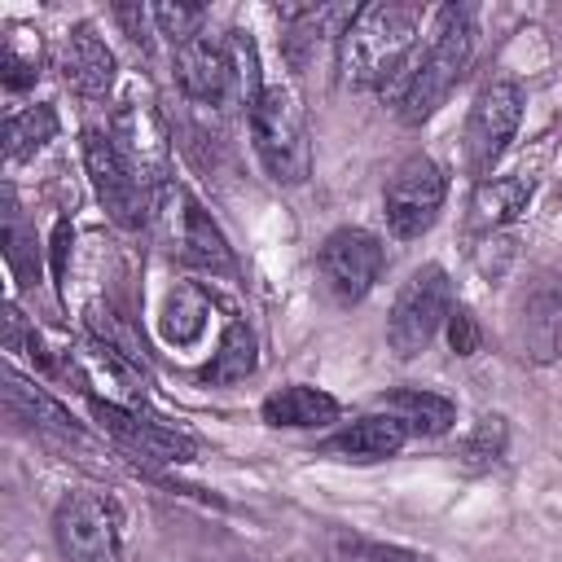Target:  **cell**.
Wrapping results in <instances>:
<instances>
[{
	"label": "cell",
	"mask_w": 562,
	"mask_h": 562,
	"mask_svg": "<svg viewBox=\"0 0 562 562\" xmlns=\"http://www.w3.org/2000/svg\"><path fill=\"white\" fill-rule=\"evenodd\" d=\"M470 53H474V22H470V9L443 4V9L435 13V31H430L426 53L413 57L408 79H404V88H400V119H404V123H426V119L448 101V92L457 88V79L465 75Z\"/></svg>",
	"instance_id": "2"
},
{
	"label": "cell",
	"mask_w": 562,
	"mask_h": 562,
	"mask_svg": "<svg viewBox=\"0 0 562 562\" xmlns=\"http://www.w3.org/2000/svg\"><path fill=\"white\" fill-rule=\"evenodd\" d=\"M422 31V9L404 0H382L356 9V18L338 35V70L351 88H386L391 79H408L413 44Z\"/></svg>",
	"instance_id": "1"
},
{
	"label": "cell",
	"mask_w": 562,
	"mask_h": 562,
	"mask_svg": "<svg viewBox=\"0 0 562 562\" xmlns=\"http://www.w3.org/2000/svg\"><path fill=\"white\" fill-rule=\"evenodd\" d=\"M263 422L268 426H285V430H312V426H329L338 422V400L321 386H307V382H290L281 391H272L263 400Z\"/></svg>",
	"instance_id": "14"
},
{
	"label": "cell",
	"mask_w": 562,
	"mask_h": 562,
	"mask_svg": "<svg viewBox=\"0 0 562 562\" xmlns=\"http://www.w3.org/2000/svg\"><path fill=\"white\" fill-rule=\"evenodd\" d=\"M53 136H57V114H53V105L13 110V114L4 119V158H9V162H22V158H31L35 149H44Z\"/></svg>",
	"instance_id": "22"
},
{
	"label": "cell",
	"mask_w": 562,
	"mask_h": 562,
	"mask_svg": "<svg viewBox=\"0 0 562 562\" xmlns=\"http://www.w3.org/2000/svg\"><path fill=\"white\" fill-rule=\"evenodd\" d=\"M351 562H417V558L386 544H351Z\"/></svg>",
	"instance_id": "30"
},
{
	"label": "cell",
	"mask_w": 562,
	"mask_h": 562,
	"mask_svg": "<svg viewBox=\"0 0 562 562\" xmlns=\"http://www.w3.org/2000/svg\"><path fill=\"white\" fill-rule=\"evenodd\" d=\"M149 13H154L158 35L171 40V48H180L193 35H202V22H206V9L202 4H154Z\"/></svg>",
	"instance_id": "24"
},
{
	"label": "cell",
	"mask_w": 562,
	"mask_h": 562,
	"mask_svg": "<svg viewBox=\"0 0 562 562\" xmlns=\"http://www.w3.org/2000/svg\"><path fill=\"white\" fill-rule=\"evenodd\" d=\"M518 123H522V88L514 79L483 83V92L474 97L470 119H465V162L479 180H487V171L501 162Z\"/></svg>",
	"instance_id": "8"
},
{
	"label": "cell",
	"mask_w": 562,
	"mask_h": 562,
	"mask_svg": "<svg viewBox=\"0 0 562 562\" xmlns=\"http://www.w3.org/2000/svg\"><path fill=\"white\" fill-rule=\"evenodd\" d=\"M180 255L193 268L206 272H233V250L224 241V233L215 228V220L198 206V198L180 193Z\"/></svg>",
	"instance_id": "16"
},
{
	"label": "cell",
	"mask_w": 562,
	"mask_h": 562,
	"mask_svg": "<svg viewBox=\"0 0 562 562\" xmlns=\"http://www.w3.org/2000/svg\"><path fill=\"white\" fill-rule=\"evenodd\" d=\"M114 18L123 22V31H127V40H132V44L149 48V22H154V13H149L145 4H119V9H114Z\"/></svg>",
	"instance_id": "28"
},
{
	"label": "cell",
	"mask_w": 562,
	"mask_h": 562,
	"mask_svg": "<svg viewBox=\"0 0 562 562\" xmlns=\"http://www.w3.org/2000/svg\"><path fill=\"white\" fill-rule=\"evenodd\" d=\"M83 167H88V180H92L105 215L123 228H140L149 215V184L110 127L83 132Z\"/></svg>",
	"instance_id": "5"
},
{
	"label": "cell",
	"mask_w": 562,
	"mask_h": 562,
	"mask_svg": "<svg viewBox=\"0 0 562 562\" xmlns=\"http://www.w3.org/2000/svg\"><path fill=\"white\" fill-rule=\"evenodd\" d=\"M114 75H119V61L110 44L97 35V26L92 22L70 26L61 44V79L83 97H105L114 88Z\"/></svg>",
	"instance_id": "12"
},
{
	"label": "cell",
	"mask_w": 562,
	"mask_h": 562,
	"mask_svg": "<svg viewBox=\"0 0 562 562\" xmlns=\"http://www.w3.org/2000/svg\"><path fill=\"white\" fill-rule=\"evenodd\" d=\"M382 408L395 413L408 435H426V439L452 430V422H457V404H452L448 395L422 391V386H404V391L382 395Z\"/></svg>",
	"instance_id": "18"
},
{
	"label": "cell",
	"mask_w": 562,
	"mask_h": 562,
	"mask_svg": "<svg viewBox=\"0 0 562 562\" xmlns=\"http://www.w3.org/2000/svg\"><path fill=\"white\" fill-rule=\"evenodd\" d=\"M316 263H321L325 290H329L338 303L351 307V303H360V299L378 285V277H382V268H386V250H382V241H378L369 228H334V233L321 241Z\"/></svg>",
	"instance_id": "9"
},
{
	"label": "cell",
	"mask_w": 562,
	"mask_h": 562,
	"mask_svg": "<svg viewBox=\"0 0 562 562\" xmlns=\"http://www.w3.org/2000/svg\"><path fill=\"white\" fill-rule=\"evenodd\" d=\"M53 540L61 562H119L123 558V505L110 492L79 487L61 496L53 514Z\"/></svg>",
	"instance_id": "4"
},
{
	"label": "cell",
	"mask_w": 562,
	"mask_h": 562,
	"mask_svg": "<svg viewBox=\"0 0 562 562\" xmlns=\"http://www.w3.org/2000/svg\"><path fill=\"white\" fill-rule=\"evenodd\" d=\"M246 119H250V140L263 171L277 184H303L312 171V145H307V127L294 92L285 83H263L246 101Z\"/></svg>",
	"instance_id": "3"
},
{
	"label": "cell",
	"mask_w": 562,
	"mask_h": 562,
	"mask_svg": "<svg viewBox=\"0 0 562 562\" xmlns=\"http://www.w3.org/2000/svg\"><path fill=\"white\" fill-rule=\"evenodd\" d=\"M443 193H448V176L435 158L426 154H413L395 167V176L386 180V193H382V215H386V228L400 237V241H413L422 237L439 211H443Z\"/></svg>",
	"instance_id": "7"
},
{
	"label": "cell",
	"mask_w": 562,
	"mask_h": 562,
	"mask_svg": "<svg viewBox=\"0 0 562 562\" xmlns=\"http://www.w3.org/2000/svg\"><path fill=\"white\" fill-rule=\"evenodd\" d=\"M0 386H4V404H9L13 417H22V422H31V426H44V430H57V435H70V439L79 435L75 417H70L44 386L26 382L18 369H4V373H0Z\"/></svg>",
	"instance_id": "17"
},
{
	"label": "cell",
	"mask_w": 562,
	"mask_h": 562,
	"mask_svg": "<svg viewBox=\"0 0 562 562\" xmlns=\"http://www.w3.org/2000/svg\"><path fill=\"white\" fill-rule=\"evenodd\" d=\"M255 364H259V356H255V334H250L241 321H228V329H224V338H220V351H215L211 364L202 369V382L228 386V382L250 378Z\"/></svg>",
	"instance_id": "21"
},
{
	"label": "cell",
	"mask_w": 562,
	"mask_h": 562,
	"mask_svg": "<svg viewBox=\"0 0 562 562\" xmlns=\"http://www.w3.org/2000/svg\"><path fill=\"white\" fill-rule=\"evenodd\" d=\"M505 443H509L505 417L501 413H483L474 422V430L465 435V443H461V465L465 470H492L505 457Z\"/></svg>",
	"instance_id": "23"
},
{
	"label": "cell",
	"mask_w": 562,
	"mask_h": 562,
	"mask_svg": "<svg viewBox=\"0 0 562 562\" xmlns=\"http://www.w3.org/2000/svg\"><path fill=\"white\" fill-rule=\"evenodd\" d=\"M448 347H452V356H474L479 351V321H474L470 307L448 312Z\"/></svg>",
	"instance_id": "27"
},
{
	"label": "cell",
	"mask_w": 562,
	"mask_h": 562,
	"mask_svg": "<svg viewBox=\"0 0 562 562\" xmlns=\"http://www.w3.org/2000/svg\"><path fill=\"white\" fill-rule=\"evenodd\" d=\"M92 413L101 417V426L123 443V448H132L136 457H149V461H162V465H184V461H193L198 457V443L184 435V430H171V426H162V422H154V417H145V413H136V408H123V404H92Z\"/></svg>",
	"instance_id": "10"
},
{
	"label": "cell",
	"mask_w": 562,
	"mask_h": 562,
	"mask_svg": "<svg viewBox=\"0 0 562 562\" xmlns=\"http://www.w3.org/2000/svg\"><path fill=\"white\" fill-rule=\"evenodd\" d=\"M233 79H237L233 48H224L206 31L176 48V83L184 88V97H193L202 105H224Z\"/></svg>",
	"instance_id": "11"
},
{
	"label": "cell",
	"mask_w": 562,
	"mask_h": 562,
	"mask_svg": "<svg viewBox=\"0 0 562 562\" xmlns=\"http://www.w3.org/2000/svg\"><path fill=\"white\" fill-rule=\"evenodd\" d=\"M408 430L395 413H369V417H356L347 430H338L325 452H338L347 461H382V457H395L404 448Z\"/></svg>",
	"instance_id": "15"
},
{
	"label": "cell",
	"mask_w": 562,
	"mask_h": 562,
	"mask_svg": "<svg viewBox=\"0 0 562 562\" xmlns=\"http://www.w3.org/2000/svg\"><path fill=\"white\" fill-rule=\"evenodd\" d=\"M206 316H211V299L193 285V281H180L167 290L162 299V312H158V334L171 342V347H193L206 329Z\"/></svg>",
	"instance_id": "19"
},
{
	"label": "cell",
	"mask_w": 562,
	"mask_h": 562,
	"mask_svg": "<svg viewBox=\"0 0 562 562\" xmlns=\"http://www.w3.org/2000/svg\"><path fill=\"white\" fill-rule=\"evenodd\" d=\"M448 312H452V281L439 263H426L417 268L404 290L395 294L391 303V316H386V342L400 360H413L417 351L430 347V338L439 334V325H448Z\"/></svg>",
	"instance_id": "6"
},
{
	"label": "cell",
	"mask_w": 562,
	"mask_h": 562,
	"mask_svg": "<svg viewBox=\"0 0 562 562\" xmlns=\"http://www.w3.org/2000/svg\"><path fill=\"white\" fill-rule=\"evenodd\" d=\"M4 259H9V268H13V277H18L22 285L35 281V237L22 228L13 202H9V215H4Z\"/></svg>",
	"instance_id": "25"
},
{
	"label": "cell",
	"mask_w": 562,
	"mask_h": 562,
	"mask_svg": "<svg viewBox=\"0 0 562 562\" xmlns=\"http://www.w3.org/2000/svg\"><path fill=\"white\" fill-rule=\"evenodd\" d=\"M527 202H531L527 176H487V180H479L470 211H474V224L501 228V224H514L527 211Z\"/></svg>",
	"instance_id": "20"
},
{
	"label": "cell",
	"mask_w": 562,
	"mask_h": 562,
	"mask_svg": "<svg viewBox=\"0 0 562 562\" xmlns=\"http://www.w3.org/2000/svg\"><path fill=\"white\" fill-rule=\"evenodd\" d=\"M70 241H75L70 220H57V228H53V277H57V285L66 281V255H70Z\"/></svg>",
	"instance_id": "29"
},
{
	"label": "cell",
	"mask_w": 562,
	"mask_h": 562,
	"mask_svg": "<svg viewBox=\"0 0 562 562\" xmlns=\"http://www.w3.org/2000/svg\"><path fill=\"white\" fill-rule=\"evenodd\" d=\"M40 75V53H18V40L4 35V53H0V79L9 92H22L31 88Z\"/></svg>",
	"instance_id": "26"
},
{
	"label": "cell",
	"mask_w": 562,
	"mask_h": 562,
	"mask_svg": "<svg viewBox=\"0 0 562 562\" xmlns=\"http://www.w3.org/2000/svg\"><path fill=\"white\" fill-rule=\"evenodd\" d=\"M518 325H522V356L549 360L562 338V285L553 277H536L518 299Z\"/></svg>",
	"instance_id": "13"
}]
</instances>
